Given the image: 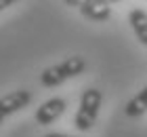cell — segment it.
Returning a JSON list of instances; mask_svg holds the SVG:
<instances>
[{
	"instance_id": "30bf717a",
	"label": "cell",
	"mask_w": 147,
	"mask_h": 137,
	"mask_svg": "<svg viewBox=\"0 0 147 137\" xmlns=\"http://www.w3.org/2000/svg\"><path fill=\"white\" fill-rule=\"evenodd\" d=\"M44 137H78V135H67V133H49Z\"/></svg>"
},
{
	"instance_id": "6da1fadb",
	"label": "cell",
	"mask_w": 147,
	"mask_h": 137,
	"mask_svg": "<svg viewBox=\"0 0 147 137\" xmlns=\"http://www.w3.org/2000/svg\"><path fill=\"white\" fill-rule=\"evenodd\" d=\"M86 70V59L80 57V55H74V57H67L65 61H61V63H55L51 67H46V70L40 72V85L44 87H59L63 85L65 80L69 78H76L80 76Z\"/></svg>"
},
{
	"instance_id": "3957f363",
	"label": "cell",
	"mask_w": 147,
	"mask_h": 137,
	"mask_svg": "<svg viewBox=\"0 0 147 137\" xmlns=\"http://www.w3.org/2000/svg\"><path fill=\"white\" fill-rule=\"evenodd\" d=\"M65 108H67V101L63 97H53L49 101H44L42 106L36 110V122L38 125H51V122H55L59 116L65 112Z\"/></svg>"
},
{
	"instance_id": "52a82bcc",
	"label": "cell",
	"mask_w": 147,
	"mask_h": 137,
	"mask_svg": "<svg viewBox=\"0 0 147 137\" xmlns=\"http://www.w3.org/2000/svg\"><path fill=\"white\" fill-rule=\"evenodd\" d=\"M147 112V87H143L132 99H128V104L124 106V114L128 118H139Z\"/></svg>"
},
{
	"instance_id": "8fae6325",
	"label": "cell",
	"mask_w": 147,
	"mask_h": 137,
	"mask_svg": "<svg viewBox=\"0 0 147 137\" xmlns=\"http://www.w3.org/2000/svg\"><path fill=\"white\" fill-rule=\"evenodd\" d=\"M4 118H6V114H4V112H2V108H0V122H2V120H4Z\"/></svg>"
},
{
	"instance_id": "277c9868",
	"label": "cell",
	"mask_w": 147,
	"mask_h": 137,
	"mask_svg": "<svg viewBox=\"0 0 147 137\" xmlns=\"http://www.w3.org/2000/svg\"><path fill=\"white\" fill-rule=\"evenodd\" d=\"M32 101V93L25 91V89H17V91H11L9 95H4V97H0V108H2V112L6 116L19 112V110L28 108Z\"/></svg>"
},
{
	"instance_id": "5b68a950",
	"label": "cell",
	"mask_w": 147,
	"mask_h": 137,
	"mask_svg": "<svg viewBox=\"0 0 147 137\" xmlns=\"http://www.w3.org/2000/svg\"><path fill=\"white\" fill-rule=\"evenodd\" d=\"M80 13L90 21H107L111 15V4L101 2V0H88L80 6Z\"/></svg>"
},
{
	"instance_id": "7a4b0ae2",
	"label": "cell",
	"mask_w": 147,
	"mask_h": 137,
	"mask_svg": "<svg viewBox=\"0 0 147 137\" xmlns=\"http://www.w3.org/2000/svg\"><path fill=\"white\" fill-rule=\"evenodd\" d=\"M101 104H103V93L95 87H88L80 97V108L74 116V127L78 131H90L99 118Z\"/></svg>"
},
{
	"instance_id": "ba28073f",
	"label": "cell",
	"mask_w": 147,
	"mask_h": 137,
	"mask_svg": "<svg viewBox=\"0 0 147 137\" xmlns=\"http://www.w3.org/2000/svg\"><path fill=\"white\" fill-rule=\"evenodd\" d=\"M63 2L69 4V6H78V9H80V6H82L84 2H88V0H63Z\"/></svg>"
},
{
	"instance_id": "9c48e42d",
	"label": "cell",
	"mask_w": 147,
	"mask_h": 137,
	"mask_svg": "<svg viewBox=\"0 0 147 137\" xmlns=\"http://www.w3.org/2000/svg\"><path fill=\"white\" fill-rule=\"evenodd\" d=\"M17 0H0V11H4V9H9V6H13Z\"/></svg>"
},
{
	"instance_id": "8992f818",
	"label": "cell",
	"mask_w": 147,
	"mask_h": 137,
	"mask_svg": "<svg viewBox=\"0 0 147 137\" xmlns=\"http://www.w3.org/2000/svg\"><path fill=\"white\" fill-rule=\"evenodd\" d=\"M128 23L132 27V32L137 34L139 42L147 44V13L143 9H132L128 15Z\"/></svg>"
}]
</instances>
